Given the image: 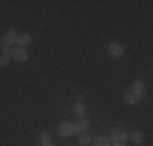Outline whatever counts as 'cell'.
<instances>
[{"label": "cell", "instance_id": "obj_1", "mask_svg": "<svg viewBox=\"0 0 153 146\" xmlns=\"http://www.w3.org/2000/svg\"><path fill=\"white\" fill-rule=\"evenodd\" d=\"M127 140H129V135H127V131H124V130H112L111 135H109V141H112V143L126 145Z\"/></svg>", "mask_w": 153, "mask_h": 146}, {"label": "cell", "instance_id": "obj_2", "mask_svg": "<svg viewBox=\"0 0 153 146\" xmlns=\"http://www.w3.org/2000/svg\"><path fill=\"white\" fill-rule=\"evenodd\" d=\"M10 55H12V58L13 60H18V62H26L28 60V52H26V49H25V47H13L12 49V54H10Z\"/></svg>", "mask_w": 153, "mask_h": 146}, {"label": "cell", "instance_id": "obj_3", "mask_svg": "<svg viewBox=\"0 0 153 146\" xmlns=\"http://www.w3.org/2000/svg\"><path fill=\"white\" fill-rule=\"evenodd\" d=\"M75 130H74V123L70 122H62L59 123V135L60 136H70V135H74Z\"/></svg>", "mask_w": 153, "mask_h": 146}, {"label": "cell", "instance_id": "obj_4", "mask_svg": "<svg viewBox=\"0 0 153 146\" xmlns=\"http://www.w3.org/2000/svg\"><path fill=\"white\" fill-rule=\"evenodd\" d=\"M132 93L135 94V96L138 97V99H140V97L143 96V93H145V83L142 81V80H135V81H134Z\"/></svg>", "mask_w": 153, "mask_h": 146}, {"label": "cell", "instance_id": "obj_5", "mask_svg": "<svg viewBox=\"0 0 153 146\" xmlns=\"http://www.w3.org/2000/svg\"><path fill=\"white\" fill-rule=\"evenodd\" d=\"M108 50H109V54L114 55V57H121L124 54V47L119 42H111V44H109V47H108Z\"/></svg>", "mask_w": 153, "mask_h": 146}, {"label": "cell", "instance_id": "obj_6", "mask_svg": "<svg viewBox=\"0 0 153 146\" xmlns=\"http://www.w3.org/2000/svg\"><path fill=\"white\" fill-rule=\"evenodd\" d=\"M74 114L76 115V117H80V119H83L85 117V114H86V107H85V104H83L82 101H76L75 104H74Z\"/></svg>", "mask_w": 153, "mask_h": 146}, {"label": "cell", "instance_id": "obj_7", "mask_svg": "<svg viewBox=\"0 0 153 146\" xmlns=\"http://www.w3.org/2000/svg\"><path fill=\"white\" fill-rule=\"evenodd\" d=\"M33 42V38L30 34H26V32H25V34H18V38H16V44L20 47H26V46H30V44Z\"/></svg>", "mask_w": 153, "mask_h": 146}, {"label": "cell", "instance_id": "obj_8", "mask_svg": "<svg viewBox=\"0 0 153 146\" xmlns=\"http://www.w3.org/2000/svg\"><path fill=\"white\" fill-rule=\"evenodd\" d=\"M90 128V122L86 119H82V120H78V122L74 125V130L76 131V133H82V131H86Z\"/></svg>", "mask_w": 153, "mask_h": 146}, {"label": "cell", "instance_id": "obj_9", "mask_svg": "<svg viewBox=\"0 0 153 146\" xmlns=\"http://www.w3.org/2000/svg\"><path fill=\"white\" fill-rule=\"evenodd\" d=\"M130 141L132 143H135V145H142L145 141V135H143V131H134V133H130Z\"/></svg>", "mask_w": 153, "mask_h": 146}, {"label": "cell", "instance_id": "obj_10", "mask_svg": "<svg viewBox=\"0 0 153 146\" xmlns=\"http://www.w3.org/2000/svg\"><path fill=\"white\" fill-rule=\"evenodd\" d=\"M16 38H18L16 31H15V29H10V31L5 32V36H3L2 39H3L5 42H8L10 46H13V42H16Z\"/></svg>", "mask_w": 153, "mask_h": 146}, {"label": "cell", "instance_id": "obj_11", "mask_svg": "<svg viewBox=\"0 0 153 146\" xmlns=\"http://www.w3.org/2000/svg\"><path fill=\"white\" fill-rule=\"evenodd\" d=\"M137 101H138V97L134 93H127L126 96H124V102H126L127 105H135Z\"/></svg>", "mask_w": 153, "mask_h": 146}, {"label": "cell", "instance_id": "obj_12", "mask_svg": "<svg viewBox=\"0 0 153 146\" xmlns=\"http://www.w3.org/2000/svg\"><path fill=\"white\" fill-rule=\"evenodd\" d=\"M93 146H111V141L106 136H98L96 140L93 141Z\"/></svg>", "mask_w": 153, "mask_h": 146}, {"label": "cell", "instance_id": "obj_13", "mask_svg": "<svg viewBox=\"0 0 153 146\" xmlns=\"http://www.w3.org/2000/svg\"><path fill=\"white\" fill-rule=\"evenodd\" d=\"M78 141L82 146H88V145H91V136H90L88 133H82L78 136Z\"/></svg>", "mask_w": 153, "mask_h": 146}, {"label": "cell", "instance_id": "obj_14", "mask_svg": "<svg viewBox=\"0 0 153 146\" xmlns=\"http://www.w3.org/2000/svg\"><path fill=\"white\" fill-rule=\"evenodd\" d=\"M0 49H2V54H7V55L12 54V46L8 42H5L3 39H0Z\"/></svg>", "mask_w": 153, "mask_h": 146}, {"label": "cell", "instance_id": "obj_15", "mask_svg": "<svg viewBox=\"0 0 153 146\" xmlns=\"http://www.w3.org/2000/svg\"><path fill=\"white\" fill-rule=\"evenodd\" d=\"M12 60V55H7V54H2L0 55V67H7Z\"/></svg>", "mask_w": 153, "mask_h": 146}, {"label": "cell", "instance_id": "obj_16", "mask_svg": "<svg viewBox=\"0 0 153 146\" xmlns=\"http://www.w3.org/2000/svg\"><path fill=\"white\" fill-rule=\"evenodd\" d=\"M49 141H51V135L49 133H47V131H42V133L41 135H39V143H49Z\"/></svg>", "mask_w": 153, "mask_h": 146}, {"label": "cell", "instance_id": "obj_17", "mask_svg": "<svg viewBox=\"0 0 153 146\" xmlns=\"http://www.w3.org/2000/svg\"><path fill=\"white\" fill-rule=\"evenodd\" d=\"M41 146H54V143H52V141H49V143H42Z\"/></svg>", "mask_w": 153, "mask_h": 146}, {"label": "cell", "instance_id": "obj_18", "mask_svg": "<svg viewBox=\"0 0 153 146\" xmlns=\"http://www.w3.org/2000/svg\"><path fill=\"white\" fill-rule=\"evenodd\" d=\"M111 146H124L122 143H111Z\"/></svg>", "mask_w": 153, "mask_h": 146}]
</instances>
